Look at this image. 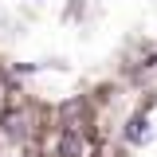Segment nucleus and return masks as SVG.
<instances>
[{
  "instance_id": "nucleus-1",
  "label": "nucleus",
  "mask_w": 157,
  "mask_h": 157,
  "mask_svg": "<svg viewBox=\"0 0 157 157\" xmlns=\"http://www.w3.org/2000/svg\"><path fill=\"white\" fill-rule=\"evenodd\" d=\"M59 149H63V157H86V137L78 134V130H63V137H59Z\"/></svg>"
}]
</instances>
